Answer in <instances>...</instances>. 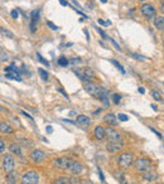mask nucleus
Masks as SVG:
<instances>
[{"label":"nucleus","instance_id":"obj_1","mask_svg":"<svg viewBox=\"0 0 164 184\" xmlns=\"http://www.w3.org/2000/svg\"><path fill=\"white\" fill-rule=\"evenodd\" d=\"M117 163H119V165H120V168H122V169L130 168V166L134 164L133 153H129V151L121 153L120 155H119V158H117Z\"/></svg>","mask_w":164,"mask_h":184},{"label":"nucleus","instance_id":"obj_2","mask_svg":"<svg viewBox=\"0 0 164 184\" xmlns=\"http://www.w3.org/2000/svg\"><path fill=\"white\" fill-rule=\"evenodd\" d=\"M134 168L135 170H138L139 173H145V171H148L151 169V163L149 159H146L144 157H140V158H137V160H134Z\"/></svg>","mask_w":164,"mask_h":184},{"label":"nucleus","instance_id":"obj_3","mask_svg":"<svg viewBox=\"0 0 164 184\" xmlns=\"http://www.w3.org/2000/svg\"><path fill=\"white\" fill-rule=\"evenodd\" d=\"M38 183H39V174L36 170H28L20 178V184H38Z\"/></svg>","mask_w":164,"mask_h":184},{"label":"nucleus","instance_id":"obj_4","mask_svg":"<svg viewBox=\"0 0 164 184\" xmlns=\"http://www.w3.org/2000/svg\"><path fill=\"white\" fill-rule=\"evenodd\" d=\"M83 170H85L83 165L78 162V160H71L70 164L67 165V168H66L67 173H70L72 175H80V174H82Z\"/></svg>","mask_w":164,"mask_h":184},{"label":"nucleus","instance_id":"obj_5","mask_svg":"<svg viewBox=\"0 0 164 184\" xmlns=\"http://www.w3.org/2000/svg\"><path fill=\"white\" fill-rule=\"evenodd\" d=\"M15 166V160L10 154H4L3 155V170L4 173H10V171L14 170Z\"/></svg>","mask_w":164,"mask_h":184},{"label":"nucleus","instance_id":"obj_6","mask_svg":"<svg viewBox=\"0 0 164 184\" xmlns=\"http://www.w3.org/2000/svg\"><path fill=\"white\" fill-rule=\"evenodd\" d=\"M29 159L32 160L33 163H36V164H42L43 162H46L47 155H46V153H44L43 150H39V149H34V150L30 151Z\"/></svg>","mask_w":164,"mask_h":184},{"label":"nucleus","instance_id":"obj_7","mask_svg":"<svg viewBox=\"0 0 164 184\" xmlns=\"http://www.w3.org/2000/svg\"><path fill=\"white\" fill-rule=\"evenodd\" d=\"M140 11H141V14H143L146 19H150V18H153V16H155V14H157L155 8L153 7L151 4H148V3L141 5Z\"/></svg>","mask_w":164,"mask_h":184},{"label":"nucleus","instance_id":"obj_8","mask_svg":"<svg viewBox=\"0 0 164 184\" xmlns=\"http://www.w3.org/2000/svg\"><path fill=\"white\" fill-rule=\"evenodd\" d=\"M124 148V140H119V141H109L106 145V149L109 153H117L120 151L121 149Z\"/></svg>","mask_w":164,"mask_h":184},{"label":"nucleus","instance_id":"obj_9","mask_svg":"<svg viewBox=\"0 0 164 184\" xmlns=\"http://www.w3.org/2000/svg\"><path fill=\"white\" fill-rule=\"evenodd\" d=\"M143 174V179L146 182V183H154L158 180V178H159V175H158V173L155 170H148L145 171V173H141Z\"/></svg>","mask_w":164,"mask_h":184},{"label":"nucleus","instance_id":"obj_10","mask_svg":"<svg viewBox=\"0 0 164 184\" xmlns=\"http://www.w3.org/2000/svg\"><path fill=\"white\" fill-rule=\"evenodd\" d=\"M70 158H67V157H61L58 159H56L54 162H53V165H54V168H57V169H65L67 168V165L70 164Z\"/></svg>","mask_w":164,"mask_h":184},{"label":"nucleus","instance_id":"obj_11","mask_svg":"<svg viewBox=\"0 0 164 184\" xmlns=\"http://www.w3.org/2000/svg\"><path fill=\"white\" fill-rule=\"evenodd\" d=\"M106 136L107 139H109V141H119V140H124L122 136L117 133L116 130L111 129V128H107L106 129Z\"/></svg>","mask_w":164,"mask_h":184},{"label":"nucleus","instance_id":"obj_12","mask_svg":"<svg viewBox=\"0 0 164 184\" xmlns=\"http://www.w3.org/2000/svg\"><path fill=\"white\" fill-rule=\"evenodd\" d=\"M76 124L82 126V128H88V126L91 125V120H90V117L86 116V115H78L76 119Z\"/></svg>","mask_w":164,"mask_h":184},{"label":"nucleus","instance_id":"obj_13","mask_svg":"<svg viewBox=\"0 0 164 184\" xmlns=\"http://www.w3.org/2000/svg\"><path fill=\"white\" fill-rule=\"evenodd\" d=\"M104 121H105L107 125H110V126H117V124H119L116 115H114L112 112L105 115V116H104Z\"/></svg>","mask_w":164,"mask_h":184},{"label":"nucleus","instance_id":"obj_14","mask_svg":"<svg viewBox=\"0 0 164 184\" xmlns=\"http://www.w3.org/2000/svg\"><path fill=\"white\" fill-rule=\"evenodd\" d=\"M94 135L97 140H104L105 136H106V130L102 128V126H96V128L94 129Z\"/></svg>","mask_w":164,"mask_h":184},{"label":"nucleus","instance_id":"obj_15","mask_svg":"<svg viewBox=\"0 0 164 184\" xmlns=\"http://www.w3.org/2000/svg\"><path fill=\"white\" fill-rule=\"evenodd\" d=\"M18 178H19L18 173L13 170L5 175V180H7V184H18Z\"/></svg>","mask_w":164,"mask_h":184},{"label":"nucleus","instance_id":"obj_16","mask_svg":"<svg viewBox=\"0 0 164 184\" xmlns=\"http://www.w3.org/2000/svg\"><path fill=\"white\" fill-rule=\"evenodd\" d=\"M9 151L12 154L18 155V157H22V148H20V145L18 142H13L12 145L9 146Z\"/></svg>","mask_w":164,"mask_h":184},{"label":"nucleus","instance_id":"obj_17","mask_svg":"<svg viewBox=\"0 0 164 184\" xmlns=\"http://www.w3.org/2000/svg\"><path fill=\"white\" fill-rule=\"evenodd\" d=\"M0 131H1V134H13L14 130L12 126H9L5 121H1L0 122Z\"/></svg>","mask_w":164,"mask_h":184},{"label":"nucleus","instance_id":"obj_18","mask_svg":"<svg viewBox=\"0 0 164 184\" xmlns=\"http://www.w3.org/2000/svg\"><path fill=\"white\" fill-rule=\"evenodd\" d=\"M153 24L157 29H164V16H155Z\"/></svg>","mask_w":164,"mask_h":184},{"label":"nucleus","instance_id":"obj_19","mask_svg":"<svg viewBox=\"0 0 164 184\" xmlns=\"http://www.w3.org/2000/svg\"><path fill=\"white\" fill-rule=\"evenodd\" d=\"M114 177L116 178V180H119V183H120V184H128L126 177H125V174H124L122 171H115Z\"/></svg>","mask_w":164,"mask_h":184},{"label":"nucleus","instance_id":"obj_20","mask_svg":"<svg viewBox=\"0 0 164 184\" xmlns=\"http://www.w3.org/2000/svg\"><path fill=\"white\" fill-rule=\"evenodd\" d=\"M52 184H71V178L70 177H59L54 179Z\"/></svg>","mask_w":164,"mask_h":184},{"label":"nucleus","instance_id":"obj_21","mask_svg":"<svg viewBox=\"0 0 164 184\" xmlns=\"http://www.w3.org/2000/svg\"><path fill=\"white\" fill-rule=\"evenodd\" d=\"M38 19H39V15L33 16V18H32V20H30V25H29V28H30V33H36V32H37V23H38Z\"/></svg>","mask_w":164,"mask_h":184},{"label":"nucleus","instance_id":"obj_22","mask_svg":"<svg viewBox=\"0 0 164 184\" xmlns=\"http://www.w3.org/2000/svg\"><path fill=\"white\" fill-rule=\"evenodd\" d=\"M82 73H83V76L86 78H94L95 77V72L91 70V68H83Z\"/></svg>","mask_w":164,"mask_h":184},{"label":"nucleus","instance_id":"obj_23","mask_svg":"<svg viewBox=\"0 0 164 184\" xmlns=\"http://www.w3.org/2000/svg\"><path fill=\"white\" fill-rule=\"evenodd\" d=\"M58 65L61 67H66V66H68L70 65V61L66 58V57H59L58 58Z\"/></svg>","mask_w":164,"mask_h":184},{"label":"nucleus","instance_id":"obj_24","mask_svg":"<svg viewBox=\"0 0 164 184\" xmlns=\"http://www.w3.org/2000/svg\"><path fill=\"white\" fill-rule=\"evenodd\" d=\"M111 62H112V65H114V66H115V67L117 68V70H120V72H121V73H124V74H125V73H126V71H125V68H124V67H122V66H121V65H120V63H119L117 61H115V59H112Z\"/></svg>","mask_w":164,"mask_h":184},{"label":"nucleus","instance_id":"obj_25","mask_svg":"<svg viewBox=\"0 0 164 184\" xmlns=\"http://www.w3.org/2000/svg\"><path fill=\"white\" fill-rule=\"evenodd\" d=\"M38 72H39V74H41V77H42L43 81H47V79H48V72H46V70H43V68H39Z\"/></svg>","mask_w":164,"mask_h":184},{"label":"nucleus","instance_id":"obj_26","mask_svg":"<svg viewBox=\"0 0 164 184\" xmlns=\"http://www.w3.org/2000/svg\"><path fill=\"white\" fill-rule=\"evenodd\" d=\"M73 72H75V74H76V76H78V78H80L81 81H83L85 83H88V78H86L85 76H82V74L80 73V71H73Z\"/></svg>","mask_w":164,"mask_h":184},{"label":"nucleus","instance_id":"obj_27","mask_svg":"<svg viewBox=\"0 0 164 184\" xmlns=\"http://www.w3.org/2000/svg\"><path fill=\"white\" fill-rule=\"evenodd\" d=\"M0 56H1V62H8L9 61V56L5 50H1L0 52Z\"/></svg>","mask_w":164,"mask_h":184},{"label":"nucleus","instance_id":"obj_28","mask_svg":"<svg viewBox=\"0 0 164 184\" xmlns=\"http://www.w3.org/2000/svg\"><path fill=\"white\" fill-rule=\"evenodd\" d=\"M151 96H153V99L157 100V101H160L162 100V96H160V93L158 91H153L151 92Z\"/></svg>","mask_w":164,"mask_h":184},{"label":"nucleus","instance_id":"obj_29","mask_svg":"<svg viewBox=\"0 0 164 184\" xmlns=\"http://www.w3.org/2000/svg\"><path fill=\"white\" fill-rule=\"evenodd\" d=\"M81 62H82V59L80 58V57H73V58L70 59L71 65H78V63H81Z\"/></svg>","mask_w":164,"mask_h":184},{"label":"nucleus","instance_id":"obj_30","mask_svg":"<svg viewBox=\"0 0 164 184\" xmlns=\"http://www.w3.org/2000/svg\"><path fill=\"white\" fill-rule=\"evenodd\" d=\"M37 57H38V59L41 61V63H43V65L46 66V67H49V63H48V61H46V59H44L43 57L41 56V53H37Z\"/></svg>","mask_w":164,"mask_h":184},{"label":"nucleus","instance_id":"obj_31","mask_svg":"<svg viewBox=\"0 0 164 184\" xmlns=\"http://www.w3.org/2000/svg\"><path fill=\"white\" fill-rule=\"evenodd\" d=\"M112 100H114V103H120V101H121V96L119 95V93H115L114 96H112Z\"/></svg>","mask_w":164,"mask_h":184},{"label":"nucleus","instance_id":"obj_32","mask_svg":"<svg viewBox=\"0 0 164 184\" xmlns=\"http://www.w3.org/2000/svg\"><path fill=\"white\" fill-rule=\"evenodd\" d=\"M97 22H99V24H100V25H106V27L111 25V22H110V20H106V22H105V20H102V19H99Z\"/></svg>","mask_w":164,"mask_h":184},{"label":"nucleus","instance_id":"obj_33","mask_svg":"<svg viewBox=\"0 0 164 184\" xmlns=\"http://www.w3.org/2000/svg\"><path fill=\"white\" fill-rule=\"evenodd\" d=\"M117 119L120 120V121H128V120H129V117L126 116V115H124V114H119L117 115Z\"/></svg>","mask_w":164,"mask_h":184},{"label":"nucleus","instance_id":"obj_34","mask_svg":"<svg viewBox=\"0 0 164 184\" xmlns=\"http://www.w3.org/2000/svg\"><path fill=\"white\" fill-rule=\"evenodd\" d=\"M1 33H3V36H7L8 38H13V33H10L9 30H5V29H1Z\"/></svg>","mask_w":164,"mask_h":184},{"label":"nucleus","instance_id":"obj_35","mask_svg":"<svg viewBox=\"0 0 164 184\" xmlns=\"http://www.w3.org/2000/svg\"><path fill=\"white\" fill-rule=\"evenodd\" d=\"M96 30H97V32L100 33V36H101V37H102L104 39H110V38H109V37H107V36H106V34L104 33V30H102V29H100V28H96Z\"/></svg>","mask_w":164,"mask_h":184},{"label":"nucleus","instance_id":"obj_36","mask_svg":"<svg viewBox=\"0 0 164 184\" xmlns=\"http://www.w3.org/2000/svg\"><path fill=\"white\" fill-rule=\"evenodd\" d=\"M10 15H12L13 19H16L19 16V11L18 10H12V11H10Z\"/></svg>","mask_w":164,"mask_h":184},{"label":"nucleus","instance_id":"obj_37","mask_svg":"<svg viewBox=\"0 0 164 184\" xmlns=\"http://www.w3.org/2000/svg\"><path fill=\"white\" fill-rule=\"evenodd\" d=\"M47 25L50 28V29H53V30H58V27H57V25H54L52 22H49V20H48V22H47Z\"/></svg>","mask_w":164,"mask_h":184},{"label":"nucleus","instance_id":"obj_38","mask_svg":"<svg viewBox=\"0 0 164 184\" xmlns=\"http://www.w3.org/2000/svg\"><path fill=\"white\" fill-rule=\"evenodd\" d=\"M0 151H1V154L5 153V141L3 139L0 140Z\"/></svg>","mask_w":164,"mask_h":184},{"label":"nucleus","instance_id":"obj_39","mask_svg":"<svg viewBox=\"0 0 164 184\" xmlns=\"http://www.w3.org/2000/svg\"><path fill=\"white\" fill-rule=\"evenodd\" d=\"M131 57H134V58H137V59H140V61H145L146 59V57L139 56V54H134V53H131Z\"/></svg>","mask_w":164,"mask_h":184},{"label":"nucleus","instance_id":"obj_40","mask_svg":"<svg viewBox=\"0 0 164 184\" xmlns=\"http://www.w3.org/2000/svg\"><path fill=\"white\" fill-rule=\"evenodd\" d=\"M110 42L112 43V45H114V47H116V49H117V50H121L120 45H119V44H117V43H116V42H115V41H114V39H112V38H110Z\"/></svg>","mask_w":164,"mask_h":184},{"label":"nucleus","instance_id":"obj_41","mask_svg":"<svg viewBox=\"0 0 164 184\" xmlns=\"http://www.w3.org/2000/svg\"><path fill=\"white\" fill-rule=\"evenodd\" d=\"M99 175H100L101 182H104V180H105V178H104V174H102V170H101L100 168H99Z\"/></svg>","mask_w":164,"mask_h":184},{"label":"nucleus","instance_id":"obj_42","mask_svg":"<svg viewBox=\"0 0 164 184\" xmlns=\"http://www.w3.org/2000/svg\"><path fill=\"white\" fill-rule=\"evenodd\" d=\"M22 112V115H23V116H25V117H28V119H30V120H33V117L30 116V115L29 114H27L25 111H20Z\"/></svg>","mask_w":164,"mask_h":184},{"label":"nucleus","instance_id":"obj_43","mask_svg":"<svg viewBox=\"0 0 164 184\" xmlns=\"http://www.w3.org/2000/svg\"><path fill=\"white\" fill-rule=\"evenodd\" d=\"M46 130H47V133H48V134H52V131H53V128H52V126H50V125H48L47 128H46Z\"/></svg>","mask_w":164,"mask_h":184},{"label":"nucleus","instance_id":"obj_44","mask_svg":"<svg viewBox=\"0 0 164 184\" xmlns=\"http://www.w3.org/2000/svg\"><path fill=\"white\" fill-rule=\"evenodd\" d=\"M150 130H151V131H153V133H154V134H155V135H157L158 137H159V139H162V135H160L159 133H158V131H157V130H154V129H150Z\"/></svg>","mask_w":164,"mask_h":184},{"label":"nucleus","instance_id":"obj_45","mask_svg":"<svg viewBox=\"0 0 164 184\" xmlns=\"http://www.w3.org/2000/svg\"><path fill=\"white\" fill-rule=\"evenodd\" d=\"M58 91H59V92H61V93H62V95H63V96L66 97V99H67V100H68V95H67V93H66V92H65L63 90H61V88H59Z\"/></svg>","mask_w":164,"mask_h":184},{"label":"nucleus","instance_id":"obj_46","mask_svg":"<svg viewBox=\"0 0 164 184\" xmlns=\"http://www.w3.org/2000/svg\"><path fill=\"white\" fill-rule=\"evenodd\" d=\"M59 3H61V5H63V7H67V5H68V3H67L66 0H59Z\"/></svg>","mask_w":164,"mask_h":184},{"label":"nucleus","instance_id":"obj_47","mask_svg":"<svg viewBox=\"0 0 164 184\" xmlns=\"http://www.w3.org/2000/svg\"><path fill=\"white\" fill-rule=\"evenodd\" d=\"M83 32H85V36H86V38H87V39H90V36H88V30H87V29H83Z\"/></svg>","mask_w":164,"mask_h":184},{"label":"nucleus","instance_id":"obj_48","mask_svg":"<svg viewBox=\"0 0 164 184\" xmlns=\"http://www.w3.org/2000/svg\"><path fill=\"white\" fill-rule=\"evenodd\" d=\"M71 1H72L73 4H75V5H76V7H78V8H81V5H80V4H78V3L76 1V0H71Z\"/></svg>","mask_w":164,"mask_h":184},{"label":"nucleus","instance_id":"obj_49","mask_svg":"<svg viewBox=\"0 0 164 184\" xmlns=\"http://www.w3.org/2000/svg\"><path fill=\"white\" fill-rule=\"evenodd\" d=\"M138 91L140 92V93H141V95H143V93H145V90H144L143 87H139V90H138Z\"/></svg>","mask_w":164,"mask_h":184},{"label":"nucleus","instance_id":"obj_50","mask_svg":"<svg viewBox=\"0 0 164 184\" xmlns=\"http://www.w3.org/2000/svg\"><path fill=\"white\" fill-rule=\"evenodd\" d=\"M100 112H101V108H99V110H96V111L94 112V115H95V116H96V115H99Z\"/></svg>","mask_w":164,"mask_h":184},{"label":"nucleus","instance_id":"obj_51","mask_svg":"<svg viewBox=\"0 0 164 184\" xmlns=\"http://www.w3.org/2000/svg\"><path fill=\"white\" fill-rule=\"evenodd\" d=\"M151 108H153V110H155V111H157V110H158V107H157V106H155V105H151Z\"/></svg>","mask_w":164,"mask_h":184},{"label":"nucleus","instance_id":"obj_52","mask_svg":"<svg viewBox=\"0 0 164 184\" xmlns=\"http://www.w3.org/2000/svg\"><path fill=\"white\" fill-rule=\"evenodd\" d=\"M70 116H75V111H71L70 112Z\"/></svg>","mask_w":164,"mask_h":184},{"label":"nucleus","instance_id":"obj_53","mask_svg":"<svg viewBox=\"0 0 164 184\" xmlns=\"http://www.w3.org/2000/svg\"><path fill=\"white\" fill-rule=\"evenodd\" d=\"M101 3H107V0H100Z\"/></svg>","mask_w":164,"mask_h":184},{"label":"nucleus","instance_id":"obj_54","mask_svg":"<svg viewBox=\"0 0 164 184\" xmlns=\"http://www.w3.org/2000/svg\"><path fill=\"white\" fill-rule=\"evenodd\" d=\"M162 5H163V7H164V0H162Z\"/></svg>","mask_w":164,"mask_h":184},{"label":"nucleus","instance_id":"obj_55","mask_svg":"<svg viewBox=\"0 0 164 184\" xmlns=\"http://www.w3.org/2000/svg\"><path fill=\"white\" fill-rule=\"evenodd\" d=\"M139 1H146V0H139Z\"/></svg>","mask_w":164,"mask_h":184},{"label":"nucleus","instance_id":"obj_56","mask_svg":"<svg viewBox=\"0 0 164 184\" xmlns=\"http://www.w3.org/2000/svg\"><path fill=\"white\" fill-rule=\"evenodd\" d=\"M163 47H164V39H163Z\"/></svg>","mask_w":164,"mask_h":184}]
</instances>
